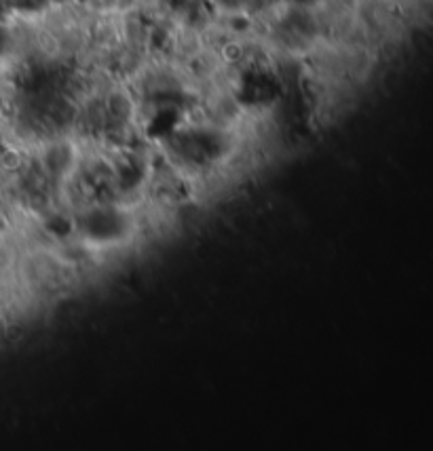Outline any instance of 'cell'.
<instances>
[{"label":"cell","mask_w":433,"mask_h":451,"mask_svg":"<svg viewBox=\"0 0 433 451\" xmlns=\"http://www.w3.org/2000/svg\"><path fill=\"white\" fill-rule=\"evenodd\" d=\"M77 228L87 240L99 242V245H108V242L123 240L129 234L131 222L123 209H119L114 204L102 202V204L87 207L79 216Z\"/></svg>","instance_id":"cell-1"}]
</instances>
